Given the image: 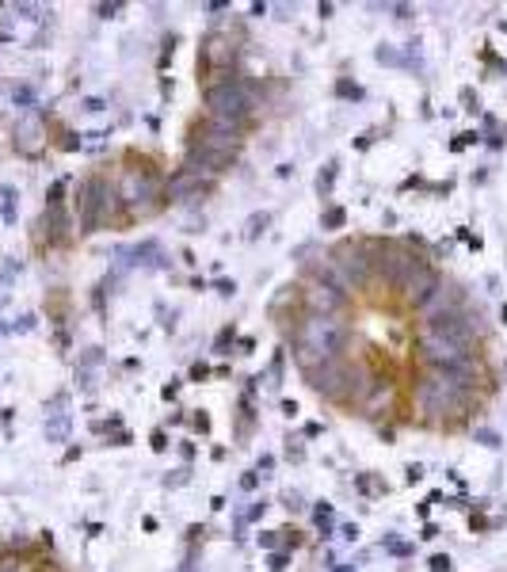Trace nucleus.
Segmentation results:
<instances>
[{
	"instance_id": "21",
	"label": "nucleus",
	"mask_w": 507,
	"mask_h": 572,
	"mask_svg": "<svg viewBox=\"0 0 507 572\" xmlns=\"http://www.w3.org/2000/svg\"><path fill=\"white\" fill-rule=\"evenodd\" d=\"M336 96H343V100H363V88L351 84V80H340V84H336Z\"/></svg>"
},
{
	"instance_id": "22",
	"label": "nucleus",
	"mask_w": 507,
	"mask_h": 572,
	"mask_svg": "<svg viewBox=\"0 0 507 572\" xmlns=\"http://www.w3.org/2000/svg\"><path fill=\"white\" fill-rule=\"evenodd\" d=\"M187 481H191V469L183 465V469H176V473H168V477H165V488H179V485H187Z\"/></svg>"
},
{
	"instance_id": "5",
	"label": "nucleus",
	"mask_w": 507,
	"mask_h": 572,
	"mask_svg": "<svg viewBox=\"0 0 507 572\" xmlns=\"http://www.w3.org/2000/svg\"><path fill=\"white\" fill-rule=\"evenodd\" d=\"M416 405H420V412L427 416V420H443V416L462 412V408L469 405V393H462L446 374L431 370L427 378L416 382Z\"/></svg>"
},
{
	"instance_id": "37",
	"label": "nucleus",
	"mask_w": 507,
	"mask_h": 572,
	"mask_svg": "<svg viewBox=\"0 0 507 572\" xmlns=\"http://www.w3.org/2000/svg\"><path fill=\"white\" fill-rule=\"evenodd\" d=\"M241 488H256V469H252V473H244V477H241Z\"/></svg>"
},
{
	"instance_id": "38",
	"label": "nucleus",
	"mask_w": 507,
	"mask_h": 572,
	"mask_svg": "<svg viewBox=\"0 0 507 572\" xmlns=\"http://www.w3.org/2000/svg\"><path fill=\"white\" fill-rule=\"evenodd\" d=\"M343 538H347V542H355V538H358V527H355V522H347V527H343Z\"/></svg>"
},
{
	"instance_id": "13",
	"label": "nucleus",
	"mask_w": 507,
	"mask_h": 572,
	"mask_svg": "<svg viewBox=\"0 0 507 572\" xmlns=\"http://www.w3.org/2000/svg\"><path fill=\"white\" fill-rule=\"evenodd\" d=\"M336 176H340V160H328L317 176V195L321 199H332V187H336Z\"/></svg>"
},
{
	"instance_id": "12",
	"label": "nucleus",
	"mask_w": 507,
	"mask_h": 572,
	"mask_svg": "<svg viewBox=\"0 0 507 572\" xmlns=\"http://www.w3.org/2000/svg\"><path fill=\"white\" fill-rule=\"evenodd\" d=\"M210 191V179L195 176L187 168H176L172 176L165 179V202H187V199H199V195Z\"/></svg>"
},
{
	"instance_id": "3",
	"label": "nucleus",
	"mask_w": 507,
	"mask_h": 572,
	"mask_svg": "<svg viewBox=\"0 0 507 572\" xmlns=\"http://www.w3.org/2000/svg\"><path fill=\"white\" fill-rule=\"evenodd\" d=\"M119 206V191L103 176H88L77 183V225L80 233H96Z\"/></svg>"
},
{
	"instance_id": "10",
	"label": "nucleus",
	"mask_w": 507,
	"mask_h": 572,
	"mask_svg": "<svg viewBox=\"0 0 507 572\" xmlns=\"http://www.w3.org/2000/svg\"><path fill=\"white\" fill-rule=\"evenodd\" d=\"M343 370H347L343 359H328V363H317V366H309V370H301V378H305L309 389H317L321 397L336 400L340 386H343Z\"/></svg>"
},
{
	"instance_id": "32",
	"label": "nucleus",
	"mask_w": 507,
	"mask_h": 572,
	"mask_svg": "<svg viewBox=\"0 0 507 572\" xmlns=\"http://www.w3.org/2000/svg\"><path fill=\"white\" fill-rule=\"evenodd\" d=\"M176 393H179V382H176V378H172V382H168V386H165V389H160V397H165V400H172V397H176Z\"/></svg>"
},
{
	"instance_id": "9",
	"label": "nucleus",
	"mask_w": 507,
	"mask_h": 572,
	"mask_svg": "<svg viewBox=\"0 0 507 572\" xmlns=\"http://www.w3.org/2000/svg\"><path fill=\"white\" fill-rule=\"evenodd\" d=\"M301 306H305V313H317V317H340L347 309V290L336 283H313L301 294Z\"/></svg>"
},
{
	"instance_id": "20",
	"label": "nucleus",
	"mask_w": 507,
	"mask_h": 572,
	"mask_svg": "<svg viewBox=\"0 0 507 572\" xmlns=\"http://www.w3.org/2000/svg\"><path fill=\"white\" fill-rule=\"evenodd\" d=\"M256 542H259V550L275 553V550H279V530H259V538H256Z\"/></svg>"
},
{
	"instance_id": "33",
	"label": "nucleus",
	"mask_w": 507,
	"mask_h": 572,
	"mask_svg": "<svg viewBox=\"0 0 507 572\" xmlns=\"http://www.w3.org/2000/svg\"><path fill=\"white\" fill-rule=\"evenodd\" d=\"M416 481H423V465H408V485H416Z\"/></svg>"
},
{
	"instance_id": "41",
	"label": "nucleus",
	"mask_w": 507,
	"mask_h": 572,
	"mask_svg": "<svg viewBox=\"0 0 507 572\" xmlns=\"http://www.w3.org/2000/svg\"><path fill=\"white\" fill-rule=\"evenodd\" d=\"M500 317H504V324H507V306H504V309H500Z\"/></svg>"
},
{
	"instance_id": "23",
	"label": "nucleus",
	"mask_w": 507,
	"mask_h": 572,
	"mask_svg": "<svg viewBox=\"0 0 507 572\" xmlns=\"http://www.w3.org/2000/svg\"><path fill=\"white\" fill-rule=\"evenodd\" d=\"M267 508H271V504H267V500H252V508L244 511V522H256V519H264V511H267Z\"/></svg>"
},
{
	"instance_id": "34",
	"label": "nucleus",
	"mask_w": 507,
	"mask_h": 572,
	"mask_svg": "<svg viewBox=\"0 0 507 572\" xmlns=\"http://www.w3.org/2000/svg\"><path fill=\"white\" fill-rule=\"evenodd\" d=\"M191 423H195V431H202V435H206V431H210V420H206V416H202V412H199V416H195V420H191Z\"/></svg>"
},
{
	"instance_id": "27",
	"label": "nucleus",
	"mask_w": 507,
	"mask_h": 572,
	"mask_svg": "<svg viewBox=\"0 0 507 572\" xmlns=\"http://www.w3.org/2000/svg\"><path fill=\"white\" fill-rule=\"evenodd\" d=\"M206 374H210L206 363H195V366H191V382H206Z\"/></svg>"
},
{
	"instance_id": "2",
	"label": "nucleus",
	"mask_w": 507,
	"mask_h": 572,
	"mask_svg": "<svg viewBox=\"0 0 507 572\" xmlns=\"http://www.w3.org/2000/svg\"><path fill=\"white\" fill-rule=\"evenodd\" d=\"M202 103H206V114L214 119H229V122H244L248 126L252 111H256V96H252L248 80L236 77H214L206 88H202Z\"/></svg>"
},
{
	"instance_id": "24",
	"label": "nucleus",
	"mask_w": 507,
	"mask_h": 572,
	"mask_svg": "<svg viewBox=\"0 0 507 572\" xmlns=\"http://www.w3.org/2000/svg\"><path fill=\"white\" fill-rule=\"evenodd\" d=\"M480 137H485V134H480V130H465V134H462V137H457V142H454V149H465V145H477Z\"/></svg>"
},
{
	"instance_id": "1",
	"label": "nucleus",
	"mask_w": 507,
	"mask_h": 572,
	"mask_svg": "<svg viewBox=\"0 0 507 572\" xmlns=\"http://www.w3.org/2000/svg\"><path fill=\"white\" fill-rule=\"evenodd\" d=\"M347 347V324L340 317H317L305 313V321L294 332V359H298V370H309L317 363H328L340 359V351Z\"/></svg>"
},
{
	"instance_id": "7",
	"label": "nucleus",
	"mask_w": 507,
	"mask_h": 572,
	"mask_svg": "<svg viewBox=\"0 0 507 572\" xmlns=\"http://www.w3.org/2000/svg\"><path fill=\"white\" fill-rule=\"evenodd\" d=\"M416 351H420V363L427 366V370L443 374V370H457V366H469L473 363V343H457V340H446V336H431V332H423L420 340H416Z\"/></svg>"
},
{
	"instance_id": "30",
	"label": "nucleus",
	"mask_w": 507,
	"mask_h": 572,
	"mask_svg": "<svg viewBox=\"0 0 507 572\" xmlns=\"http://www.w3.org/2000/svg\"><path fill=\"white\" fill-rule=\"evenodd\" d=\"M218 294H222V298H233V294H236V283L222 279V283H218Z\"/></svg>"
},
{
	"instance_id": "6",
	"label": "nucleus",
	"mask_w": 507,
	"mask_h": 572,
	"mask_svg": "<svg viewBox=\"0 0 507 572\" xmlns=\"http://www.w3.org/2000/svg\"><path fill=\"white\" fill-rule=\"evenodd\" d=\"M114 191H119L122 206H130L134 214H149V210L160 206L157 199H165V179L153 168H126Z\"/></svg>"
},
{
	"instance_id": "36",
	"label": "nucleus",
	"mask_w": 507,
	"mask_h": 572,
	"mask_svg": "<svg viewBox=\"0 0 507 572\" xmlns=\"http://www.w3.org/2000/svg\"><path fill=\"white\" fill-rule=\"evenodd\" d=\"M282 504H286L290 511H298V508H301V496H294V492H290V496H282Z\"/></svg>"
},
{
	"instance_id": "25",
	"label": "nucleus",
	"mask_w": 507,
	"mask_h": 572,
	"mask_svg": "<svg viewBox=\"0 0 507 572\" xmlns=\"http://www.w3.org/2000/svg\"><path fill=\"white\" fill-rule=\"evenodd\" d=\"M454 569V561L446 557V553H435V557H431V572H451Z\"/></svg>"
},
{
	"instance_id": "35",
	"label": "nucleus",
	"mask_w": 507,
	"mask_h": 572,
	"mask_svg": "<svg viewBox=\"0 0 507 572\" xmlns=\"http://www.w3.org/2000/svg\"><path fill=\"white\" fill-rule=\"evenodd\" d=\"M256 469H264V473H267V469H275V458H271V454H264V458L256 462Z\"/></svg>"
},
{
	"instance_id": "11",
	"label": "nucleus",
	"mask_w": 507,
	"mask_h": 572,
	"mask_svg": "<svg viewBox=\"0 0 507 572\" xmlns=\"http://www.w3.org/2000/svg\"><path fill=\"white\" fill-rule=\"evenodd\" d=\"M236 61V46L229 43L225 35H206L202 38V50H199V65L214 77H225L229 65Z\"/></svg>"
},
{
	"instance_id": "19",
	"label": "nucleus",
	"mask_w": 507,
	"mask_h": 572,
	"mask_svg": "<svg viewBox=\"0 0 507 572\" xmlns=\"http://www.w3.org/2000/svg\"><path fill=\"white\" fill-rule=\"evenodd\" d=\"M286 565H290V553H286V550L267 553V569H271V572H286Z\"/></svg>"
},
{
	"instance_id": "39",
	"label": "nucleus",
	"mask_w": 507,
	"mask_h": 572,
	"mask_svg": "<svg viewBox=\"0 0 507 572\" xmlns=\"http://www.w3.org/2000/svg\"><path fill=\"white\" fill-rule=\"evenodd\" d=\"M114 12H122V4H100V15H114Z\"/></svg>"
},
{
	"instance_id": "29",
	"label": "nucleus",
	"mask_w": 507,
	"mask_h": 572,
	"mask_svg": "<svg viewBox=\"0 0 507 572\" xmlns=\"http://www.w3.org/2000/svg\"><path fill=\"white\" fill-rule=\"evenodd\" d=\"M153 451H168V435H165V431H153Z\"/></svg>"
},
{
	"instance_id": "17",
	"label": "nucleus",
	"mask_w": 507,
	"mask_h": 572,
	"mask_svg": "<svg viewBox=\"0 0 507 572\" xmlns=\"http://www.w3.org/2000/svg\"><path fill=\"white\" fill-rule=\"evenodd\" d=\"M233 340H236V329H233V324H225V329L218 332V340H214V351H218V355H229V343H233Z\"/></svg>"
},
{
	"instance_id": "16",
	"label": "nucleus",
	"mask_w": 507,
	"mask_h": 572,
	"mask_svg": "<svg viewBox=\"0 0 507 572\" xmlns=\"http://www.w3.org/2000/svg\"><path fill=\"white\" fill-rule=\"evenodd\" d=\"M343 222H347V210H343V206H328L321 214V225L324 229H343Z\"/></svg>"
},
{
	"instance_id": "18",
	"label": "nucleus",
	"mask_w": 507,
	"mask_h": 572,
	"mask_svg": "<svg viewBox=\"0 0 507 572\" xmlns=\"http://www.w3.org/2000/svg\"><path fill=\"white\" fill-rule=\"evenodd\" d=\"M374 57H378L381 65H408L404 57H400V54L393 50V46H378V50H374Z\"/></svg>"
},
{
	"instance_id": "28",
	"label": "nucleus",
	"mask_w": 507,
	"mask_h": 572,
	"mask_svg": "<svg viewBox=\"0 0 507 572\" xmlns=\"http://www.w3.org/2000/svg\"><path fill=\"white\" fill-rule=\"evenodd\" d=\"M389 553H393V557H408L412 545H408V542H389Z\"/></svg>"
},
{
	"instance_id": "15",
	"label": "nucleus",
	"mask_w": 507,
	"mask_h": 572,
	"mask_svg": "<svg viewBox=\"0 0 507 572\" xmlns=\"http://www.w3.org/2000/svg\"><path fill=\"white\" fill-rule=\"evenodd\" d=\"M267 225H271V214H267V210H256V214L244 222V236H248V241H256V236L264 233Z\"/></svg>"
},
{
	"instance_id": "40",
	"label": "nucleus",
	"mask_w": 507,
	"mask_h": 572,
	"mask_svg": "<svg viewBox=\"0 0 507 572\" xmlns=\"http://www.w3.org/2000/svg\"><path fill=\"white\" fill-rule=\"evenodd\" d=\"M84 111H92V114H96V111H103V100H88V103H84Z\"/></svg>"
},
{
	"instance_id": "31",
	"label": "nucleus",
	"mask_w": 507,
	"mask_h": 572,
	"mask_svg": "<svg viewBox=\"0 0 507 572\" xmlns=\"http://www.w3.org/2000/svg\"><path fill=\"white\" fill-rule=\"evenodd\" d=\"M420 538H423V542H431V538H439V527H435V522H423Z\"/></svg>"
},
{
	"instance_id": "8",
	"label": "nucleus",
	"mask_w": 507,
	"mask_h": 572,
	"mask_svg": "<svg viewBox=\"0 0 507 572\" xmlns=\"http://www.w3.org/2000/svg\"><path fill=\"white\" fill-rule=\"evenodd\" d=\"M244 130H248L244 122H229V119H214V114H206L195 142L206 145V149L233 153V157H236V149H241V142H244Z\"/></svg>"
},
{
	"instance_id": "26",
	"label": "nucleus",
	"mask_w": 507,
	"mask_h": 572,
	"mask_svg": "<svg viewBox=\"0 0 507 572\" xmlns=\"http://www.w3.org/2000/svg\"><path fill=\"white\" fill-rule=\"evenodd\" d=\"M477 439H480L485 446H492V451L500 446V435H496V431H488V428H480V431H477Z\"/></svg>"
},
{
	"instance_id": "14",
	"label": "nucleus",
	"mask_w": 507,
	"mask_h": 572,
	"mask_svg": "<svg viewBox=\"0 0 507 572\" xmlns=\"http://www.w3.org/2000/svg\"><path fill=\"white\" fill-rule=\"evenodd\" d=\"M313 522L321 527V534H324V538H332V522H336V508H332V504H317V508H313Z\"/></svg>"
},
{
	"instance_id": "4",
	"label": "nucleus",
	"mask_w": 507,
	"mask_h": 572,
	"mask_svg": "<svg viewBox=\"0 0 507 572\" xmlns=\"http://www.w3.org/2000/svg\"><path fill=\"white\" fill-rule=\"evenodd\" d=\"M328 267L336 275V283L347 290H363V286L374 283V256H370V244L366 241H340L336 248L328 252Z\"/></svg>"
}]
</instances>
